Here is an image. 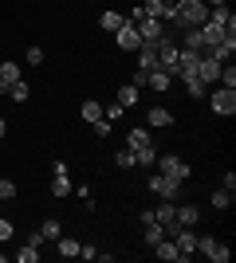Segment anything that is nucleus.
<instances>
[{
	"label": "nucleus",
	"mask_w": 236,
	"mask_h": 263,
	"mask_svg": "<svg viewBox=\"0 0 236 263\" xmlns=\"http://www.w3.org/2000/svg\"><path fill=\"white\" fill-rule=\"evenodd\" d=\"M205 99H209V106H213L221 118H232V110H236V90L221 87V90H209Z\"/></svg>",
	"instance_id": "obj_3"
},
{
	"label": "nucleus",
	"mask_w": 236,
	"mask_h": 263,
	"mask_svg": "<svg viewBox=\"0 0 236 263\" xmlns=\"http://www.w3.org/2000/svg\"><path fill=\"white\" fill-rule=\"evenodd\" d=\"M138 71H161V67H157V44H142L138 47Z\"/></svg>",
	"instance_id": "obj_10"
},
{
	"label": "nucleus",
	"mask_w": 236,
	"mask_h": 263,
	"mask_svg": "<svg viewBox=\"0 0 236 263\" xmlns=\"http://www.w3.org/2000/svg\"><path fill=\"white\" fill-rule=\"evenodd\" d=\"M173 220H177L181 228H193V224L201 220V209H197V204H177V216Z\"/></svg>",
	"instance_id": "obj_14"
},
{
	"label": "nucleus",
	"mask_w": 236,
	"mask_h": 263,
	"mask_svg": "<svg viewBox=\"0 0 236 263\" xmlns=\"http://www.w3.org/2000/svg\"><path fill=\"white\" fill-rule=\"evenodd\" d=\"M16 197V185H12V181H4V177H0V200H12Z\"/></svg>",
	"instance_id": "obj_32"
},
{
	"label": "nucleus",
	"mask_w": 236,
	"mask_h": 263,
	"mask_svg": "<svg viewBox=\"0 0 236 263\" xmlns=\"http://www.w3.org/2000/svg\"><path fill=\"white\" fill-rule=\"evenodd\" d=\"M122 114H126V106H118V102H111V106L102 110V118H106V122H118Z\"/></svg>",
	"instance_id": "obj_31"
},
{
	"label": "nucleus",
	"mask_w": 236,
	"mask_h": 263,
	"mask_svg": "<svg viewBox=\"0 0 236 263\" xmlns=\"http://www.w3.org/2000/svg\"><path fill=\"white\" fill-rule=\"evenodd\" d=\"M146 87H154V90L166 95V90L173 87V75H169V71H150V75H146Z\"/></svg>",
	"instance_id": "obj_17"
},
{
	"label": "nucleus",
	"mask_w": 236,
	"mask_h": 263,
	"mask_svg": "<svg viewBox=\"0 0 236 263\" xmlns=\"http://www.w3.org/2000/svg\"><path fill=\"white\" fill-rule=\"evenodd\" d=\"M79 255H83V259H99V248H90V243H79Z\"/></svg>",
	"instance_id": "obj_37"
},
{
	"label": "nucleus",
	"mask_w": 236,
	"mask_h": 263,
	"mask_svg": "<svg viewBox=\"0 0 236 263\" xmlns=\"http://www.w3.org/2000/svg\"><path fill=\"white\" fill-rule=\"evenodd\" d=\"M51 197H71V173L63 161L51 165Z\"/></svg>",
	"instance_id": "obj_6"
},
{
	"label": "nucleus",
	"mask_w": 236,
	"mask_h": 263,
	"mask_svg": "<svg viewBox=\"0 0 236 263\" xmlns=\"http://www.w3.org/2000/svg\"><path fill=\"white\" fill-rule=\"evenodd\" d=\"M118 169H134V149H122V154H114Z\"/></svg>",
	"instance_id": "obj_30"
},
{
	"label": "nucleus",
	"mask_w": 236,
	"mask_h": 263,
	"mask_svg": "<svg viewBox=\"0 0 236 263\" xmlns=\"http://www.w3.org/2000/svg\"><path fill=\"white\" fill-rule=\"evenodd\" d=\"M173 216H177V200H161V204L154 209V220L161 224V228H166V224H173Z\"/></svg>",
	"instance_id": "obj_15"
},
{
	"label": "nucleus",
	"mask_w": 236,
	"mask_h": 263,
	"mask_svg": "<svg viewBox=\"0 0 236 263\" xmlns=\"http://www.w3.org/2000/svg\"><path fill=\"white\" fill-rule=\"evenodd\" d=\"M146 122H150V126H161V130H166V126H173V114H169L166 106H150V110H146Z\"/></svg>",
	"instance_id": "obj_16"
},
{
	"label": "nucleus",
	"mask_w": 236,
	"mask_h": 263,
	"mask_svg": "<svg viewBox=\"0 0 236 263\" xmlns=\"http://www.w3.org/2000/svg\"><path fill=\"white\" fill-rule=\"evenodd\" d=\"M28 95H32V87H28L24 79H16V83L8 87V99H12V102H28Z\"/></svg>",
	"instance_id": "obj_24"
},
{
	"label": "nucleus",
	"mask_w": 236,
	"mask_h": 263,
	"mask_svg": "<svg viewBox=\"0 0 236 263\" xmlns=\"http://www.w3.org/2000/svg\"><path fill=\"white\" fill-rule=\"evenodd\" d=\"M213 236H197V252H201V255H209V248H213Z\"/></svg>",
	"instance_id": "obj_36"
},
{
	"label": "nucleus",
	"mask_w": 236,
	"mask_h": 263,
	"mask_svg": "<svg viewBox=\"0 0 236 263\" xmlns=\"http://www.w3.org/2000/svg\"><path fill=\"white\" fill-rule=\"evenodd\" d=\"M205 4H209V8H216V4H228V0H205Z\"/></svg>",
	"instance_id": "obj_38"
},
{
	"label": "nucleus",
	"mask_w": 236,
	"mask_h": 263,
	"mask_svg": "<svg viewBox=\"0 0 236 263\" xmlns=\"http://www.w3.org/2000/svg\"><path fill=\"white\" fill-rule=\"evenodd\" d=\"M90 126H95V134H99V138H111V122H106V118L90 122Z\"/></svg>",
	"instance_id": "obj_35"
},
{
	"label": "nucleus",
	"mask_w": 236,
	"mask_h": 263,
	"mask_svg": "<svg viewBox=\"0 0 236 263\" xmlns=\"http://www.w3.org/2000/svg\"><path fill=\"white\" fill-rule=\"evenodd\" d=\"M157 161V145H146V149H134V165H154Z\"/></svg>",
	"instance_id": "obj_26"
},
{
	"label": "nucleus",
	"mask_w": 236,
	"mask_h": 263,
	"mask_svg": "<svg viewBox=\"0 0 236 263\" xmlns=\"http://www.w3.org/2000/svg\"><path fill=\"white\" fill-rule=\"evenodd\" d=\"M28 63H32V67L44 63V47H28Z\"/></svg>",
	"instance_id": "obj_34"
},
{
	"label": "nucleus",
	"mask_w": 236,
	"mask_h": 263,
	"mask_svg": "<svg viewBox=\"0 0 236 263\" xmlns=\"http://www.w3.org/2000/svg\"><path fill=\"white\" fill-rule=\"evenodd\" d=\"M205 20H209V4H205V0H177V8H173V16H169V24L181 28V32L201 28Z\"/></svg>",
	"instance_id": "obj_1"
},
{
	"label": "nucleus",
	"mask_w": 236,
	"mask_h": 263,
	"mask_svg": "<svg viewBox=\"0 0 236 263\" xmlns=\"http://www.w3.org/2000/svg\"><path fill=\"white\" fill-rule=\"evenodd\" d=\"M16 259H20V263H35V259H40V248H32V243H24L20 252H16Z\"/></svg>",
	"instance_id": "obj_29"
},
{
	"label": "nucleus",
	"mask_w": 236,
	"mask_h": 263,
	"mask_svg": "<svg viewBox=\"0 0 236 263\" xmlns=\"http://www.w3.org/2000/svg\"><path fill=\"white\" fill-rule=\"evenodd\" d=\"M209 20H213V24H221L225 32H236V16L228 12V4H216V8H209Z\"/></svg>",
	"instance_id": "obj_13"
},
{
	"label": "nucleus",
	"mask_w": 236,
	"mask_h": 263,
	"mask_svg": "<svg viewBox=\"0 0 236 263\" xmlns=\"http://www.w3.org/2000/svg\"><path fill=\"white\" fill-rule=\"evenodd\" d=\"M221 59H213V55H201V63H197V79H201V83H209V87H213L216 79H221Z\"/></svg>",
	"instance_id": "obj_9"
},
{
	"label": "nucleus",
	"mask_w": 236,
	"mask_h": 263,
	"mask_svg": "<svg viewBox=\"0 0 236 263\" xmlns=\"http://www.w3.org/2000/svg\"><path fill=\"white\" fill-rule=\"evenodd\" d=\"M154 255H157V259H166V263H181V252H177V243L169 240V236H161V240L154 243Z\"/></svg>",
	"instance_id": "obj_11"
},
{
	"label": "nucleus",
	"mask_w": 236,
	"mask_h": 263,
	"mask_svg": "<svg viewBox=\"0 0 236 263\" xmlns=\"http://www.w3.org/2000/svg\"><path fill=\"white\" fill-rule=\"evenodd\" d=\"M56 252L63 255V259H71V255H79V240H71V236H59V240H56Z\"/></svg>",
	"instance_id": "obj_23"
},
{
	"label": "nucleus",
	"mask_w": 236,
	"mask_h": 263,
	"mask_svg": "<svg viewBox=\"0 0 236 263\" xmlns=\"http://www.w3.org/2000/svg\"><path fill=\"white\" fill-rule=\"evenodd\" d=\"M114 102L130 110V106H134V102H138V87H134V83H126V87H118V99H114Z\"/></svg>",
	"instance_id": "obj_20"
},
{
	"label": "nucleus",
	"mask_w": 236,
	"mask_h": 263,
	"mask_svg": "<svg viewBox=\"0 0 236 263\" xmlns=\"http://www.w3.org/2000/svg\"><path fill=\"white\" fill-rule=\"evenodd\" d=\"M134 28H138V35H142V44H157V40L166 35V20H154V16L138 20Z\"/></svg>",
	"instance_id": "obj_7"
},
{
	"label": "nucleus",
	"mask_w": 236,
	"mask_h": 263,
	"mask_svg": "<svg viewBox=\"0 0 236 263\" xmlns=\"http://www.w3.org/2000/svg\"><path fill=\"white\" fill-rule=\"evenodd\" d=\"M157 173L161 177H173V181H181V185H185V181H189V165L181 161V157H173V154H157Z\"/></svg>",
	"instance_id": "obj_2"
},
{
	"label": "nucleus",
	"mask_w": 236,
	"mask_h": 263,
	"mask_svg": "<svg viewBox=\"0 0 236 263\" xmlns=\"http://www.w3.org/2000/svg\"><path fill=\"white\" fill-rule=\"evenodd\" d=\"M16 236V224L12 220H0V240H12Z\"/></svg>",
	"instance_id": "obj_33"
},
{
	"label": "nucleus",
	"mask_w": 236,
	"mask_h": 263,
	"mask_svg": "<svg viewBox=\"0 0 236 263\" xmlns=\"http://www.w3.org/2000/svg\"><path fill=\"white\" fill-rule=\"evenodd\" d=\"M40 236H44V243H56L59 236H63V228H59V220H44V224H40Z\"/></svg>",
	"instance_id": "obj_19"
},
{
	"label": "nucleus",
	"mask_w": 236,
	"mask_h": 263,
	"mask_svg": "<svg viewBox=\"0 0 236 263\" xmlns=\"http://www.w3.org/2000/svg\"><path fill=\"white\" fill-rule=\"evenodd\" d=\"M146 145H154V134L146 126H134V130L126 134V149H146Z\"/></svg>",
	"instance_id": "obj_12"
},
{
	"label": "nucleus",
	"mask_w": 236,
	"mask_h": 263,
	"mask_svg": "<svg viewBox=\"0 0 236 263\" xmlns=\"http://www.w3.org/2000/svg\"><path fill=\"white\" fill-rule=\"evenodd\" d=\"M16 79H20V63H0V83L4 87H12Z\"/></svg>",
	"instance_id": "obj_25"
},
{
	"label": "nucleus",
	"mask_w": 236,
	"mask_h": 263,
	"mask_svg": "<svg viewBox=\"0 0 236 263\" xmlns=\"http://www.w3.org/2000/svg\"><path fill=\"white\" fill-rule=\"evenodd\" d=\"M102 32H118V28H122V24H126V16H122V12H102Z\"/></svg>",
	"instance_id": "obj_22"
},
{
	"label": "nucleus",
	"mask_w": 236,
	"mask_h": 263,
	"mask_svg": "<svg viewBox=\"0 0 236 263\" xmlns=\"http://www.w3.org/2000/svg\"><path fill=\"white\" fill-rule=\"evenodd\" d=\"M181 83H185V95H189V99H205V95H209V83H201L197 75H185Z\"/></svg>",
	"instance_id": "obj_18"
},
{
	"label": "nucleus",
	"mask_w": 236,
	"mask_h": 263,
	"mask_svg": "<svg viewBox=\"0 0 236 263\" xmlns=\"http://www.w3.org/2000/svg\"><path fill=\"white\" fill-rule=\"evenodd\" d=\"M169 240L177 243L181 263H189V259H193V252H197V232H193V228H177L173 236H169Z\"/></svg>",
	"instance_id": "obj_5"
},
{
	"label": "nucleus",
	"mask_w": 236,
	"mask_h": 263,
	"mask_svg": "<svg viewBox=\"0 0 236 263\" xmlns=\"http://www.w3.org/2000/svg\"><path fill=\"white\" fill-rule=\"evenodd\" d=\"M150 193H157L161 200H177L181 197V181H173V177H161V173H154L150 177Z\"/></svg>",
	"instance_id": "obj_4"
},
{
	"label": "nucleus",
	"mask_w": 236,
	"mask_h": 263,
	"mask_svg": "<svg viewBox=\"0 0 236 263\" xmlns=\"http://www.w3.org/2000/svg\"><path fill=\"white\" fill-rule=\"evenodd\" d=\"M79 114H83V122H99V118H102V102L87 99L83 106H79Z\"/></svg>",
	"instance_id": "obj_21"
},
{
	"label": "nucleus",
	"mask_w": 236,
	"mask_h": 263,
	"mask_svg": "<svg viewBox=\"0 0 236 263\" xmlns=\"http://www.w3.org/2000/svg\"><path fill=\"white\" fill-rule=\"evenodd\" d=\"M232 197H236V189H216V193H213V209H228Z\"/></svg>",
	"instance_id": "obj_27"
},
{
	"label": "nucleus",
	"mask_w": 236,
	"mask_h": 263,
	"mask_svg": "<svg viewBox=\"0 0 236 263\" xmlns=\"http://www.w3.org/2000/svg\"><path fill=\"white\" fill-rule=\"evenodd\" d=\"M114 40H118V47H122V51H138V47H142V35H138V28H134L130 20L114 32Z\"/></svg>",
	"instance_id": "obj_8"
},
{
	"label": "nucleus",
	"mask_w": 236,
	"mask_h": 263,
	"mask_svg": "<svg viewBox=\"0 0 236 263\" xmlns=\"http://www.w3.org/2000/svg\"><path fill=\"white\" fill-rule=\"evenodd\" d=\"M4 134H8V122H4V118H0V138H4Z\"/></svg>",
	"instance_id": "obj_39"
},
{
	"label": "nucleus",
	"mask_w": 236,
	"mask_h": 263,
	"mask_svg": "<svg viewBox=\"0 0 236 263\" xmlns=\"http://www.w3.org/2000/svg\"><path fill=\"white\" fill-rule=\"evenodd\" d=\"M228 255H232V252H228V243H221V240L209 248V259H213V263H228Z\"/></svg>",
	"instance_id": "obj_28"
}]
</instances>
